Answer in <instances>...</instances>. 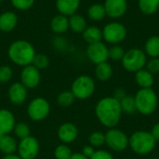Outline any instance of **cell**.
<instances>
[{
    "label": "cell",
    "mask_w": 159,
    "mask_h": 159,
    "mask_svg": "<svg viewBox=\"0 0 159 159\" xmlns=\"http://www.w3.org/2000/svg\"><path fill=\"white\" fill-rule=\"evenodd\" d=\"M78 129L75 124L71 122H65L59 127L57 135L61 143L67 144L75 142L78 137Z\"/></svg>",
    "instance_id": "14"
},
{
    "label": "cell",
    "mask_w": 159,
    "mask_h": 159,
    "mask_svg": "<svg viewBox=\"0 0 159 159\" xmlns=\"http://www.w3.org/2000/svg\"><path fill=\"white\" fill-rule=\"evenodd\" d=\"M5 0H0V2H4Z\"/></svg>",
    "instance_id": "44"
},
{
    "label": "cell",
    "mask_w": 159,
    "mask_h": 159,
    "mask_svg": "<svg viewBox=\"0 0 159 159\" xmlns=\"http://www.w3.org/2000/svg\"><path fill=\"white\" fill-rule=\"evenodd\" d=\"M72 155V150L66 144H60L54 150V157L56 159H70Z\"/></svg>",
    "instance_id": "32"
},
{
    "label": "cell",
    "mask_w": 159,
    "mask_h": 159,
    "mask_svg": "<svg viewBox=\"0 0 159 159\" xmlns=\"http://www.w3.org/2000/svg\"><path fill=\"white\" fill-rule=\"evenodd\" d=\"M89 159H114V157L111 153L105 150H97L94 152L92 157Z\"/></svg>",
    "instance_id": "38"
},
{
    "label": "cell",
    "mask_w": 159,
    "mask_h": 159,
    "mask_svg": "<svg viewBox=\"0 0 159 159\" xmlns=\"http://www.w3.org/2000/svg\"><path fill=\"white\" fill-rule=\"evenodd\" d=\"M147 159H157V158H147Z\"/></svg>",
    "instance_id": "45"
},
{
    "label": "cell",
    "mask_w": 159,
    "mask_h": 159,
    "mask_svg": "<svg viewBox=\"0 0 159 159\" xmlns=\"http://www.w3.org/2000/svg\"><path fill=\"white\" fill-rule=\"evenodd\" d=\"M150 132H151V134L153 135V137L155 138V140L157 142L159 141V122L153 126V128H152Z\"/></svg>",
    "instance_id": "41"
},
{
    "label": "cell",
    "mask_w": 159,
    "mask_h": 159,
    "mask_svg": "<svg viewBox=\"0 0 159 159\" xmlns=\"http://www.w3.org/2000/svg\"><path fill=\"white\" fill-rule=\"evenodd\" d=\"M135 81L141 89H151L154 85V75L145 68L135 73Z\"/></svg>",
    "instance_id": "20"
},
{
    "label": "cell",
    "mask_w": 159,
    "mask_h": 159,
    "mask_svg": "<svg viewBox=\"0 0 159 159\" xmlns=\"http://www.w3.org/2000/svg\"><path fill=\"white\" fill-rule=\"evenodd\" d=\"M88 17L94 21H99L104 19V17L106 16V11L104 8V6L102 4H92L89 6V7L88 8L87 11Z\"/></svg>",
    "instance_id": "26"
},
{
    "label": "cell",
    "mask_w": 159,
    "mask_h": 159,
    "mask_svg": "<svg viewBox=\"0 0 159 159\" xmlns=\"http://www.w3.org/2000/svg\"><path fill=\"white\" fill-rule=\"evenodd\" d=\"M88 27L86 19L79 14H74L69 17V28L75 33H83Z\"/></svg>",
    "instance_id": "25"
},
{
    "label": "cell",
    "mask_w": 159,
    "mask_h": 159,
    "mask_svg": "<svg viewBox=\"0 0 159 159\" xmlns=\"http://www.w3.org/2000/svg\"><path fill=\"white\" fill-rule=\"evenodd\" d=\"M13 131H14L16 137L18 139H20V141L31 136L30 135L31 134L30 127L25 123H18V124H16Z\"/></svg>",
    "instance_id": "31"
},
{
    "label": "cell",
    "mask_w": 159,
    "mask_h": 159,
    "mask_svg": "<svg viewBox=\"0 0 159 159\" xmlns=\"http://www.w3.org/2000/svg\"><path fill=\"white\" fill-rule=\"evenodd\" d=\"M112 75H113V68L109 62L105 61V62H102L96 65L95 76L97 77L99 81L106 82L111 79Z\"/></svg>",
    "instance_id": "23"
},
{
    "label": "cell",
    "mask_w": 159,
    "mask_h": 159,
    "mask_svg": "<svg viewBox=\"0 0 159 159\" xmlns=\"http://www.w3.org/2000/svg\"><path fill=\"white\" fill-rule=\"evenodd\" d=\"M145 69L148 70L151 74L156 75L159 73V58H151L147 61Z\"/></svg>",
    "instance_id": "37"
},
{
    "label": "cell",
    "mask_w": 159,
    "mask_h": 159,
    "mask_svg": "<svg viewBox=\"0 0 159 159\" xmlns=\"http://www.w3.org/2000/svg\"><path fill=\"white\" fill-rule=\"evenodd\" d=\"M95 115L102 126L108 129L116 128L122 116L120 103L114 97H104L97 102Z\"/></svg>",
    "instance_id": "1"
},
{
    "label": "cell",
    "mask_w": 159,
    "mask_h": 159,
    "mask_svg": "<svg viewBox=\"0 0 159 159\" xmlns=\"http://www.w3.org/2000/svg\"><path fill=\"white\" fill-rule=\"evenodd\" d=\"M121 62L126 71L136 73L145 67L147 62V55L143 50L133 48L125 52Z\"/></svg>",
    "instance_id": "5"
},
{
    "label": "cell",
    "mask_w": 159,
    "mask_h": 159,
    "mask_svg": "<svg viewBox=\"0 0 159 159\" xmlns=\"http://www.w3.org/2000/svg\"><path fill=\"white\" fill-rule=\"evenodd\" d=\"M13 75V71L11 67L7 65H2L0 66V83L5 84L10 81Z\"/></svg>",
    "instance_id": "35"
},
{
    "label": "cell",
    "mask_w": 159,
    "mask_h": 159,
    "mask_svg": "<svg viewBox=\"0 0 159 159\" xmlns=\"http://www.w3.org/2000/svg\"><path fill=\"white\" fill-rule=\"evenodd\" d=\"M157 145V141L151 132L139 130L134 132L129 138V146L131 150L140 156H145L152 153Z\"/></svg>",
    "instance_id": "3"
},
{
    "label": "cell",
    "mask_w": 159,
    "mask_h": 159,
    "mask_svg": "<svg viewBox=\"0 0 159 159\" xmlns=\"http://www.w3.org/2000/svg\"><path fill=\"white\" fill-rule=\"evenodd\" d=\"M50 28L55 34H63L69 29V18L62 14H58L50 20Z\"/></svg>",
    "instance_id": "21"
},
{
    "label": "cell",
    "mask_w": 159,
    "mask_h": 159,
    "mask_svg": "<svg viewBox=\"0 0 159 159\" xmlns=\"http://www.w3.org/2000/svg\"><path fill=\"white\" fill-rule=\"evenodd\" d=\"M50 113V104L47 99L36 97L33 99L27 107V115L33 121H42L48 116Z\"/></svg>",
    "instance_id": "8"
},
{
    "label": "cell",
    "mask_w": 159,
    "mask_h": 159,
    "mask_svg": "<svg viewBox=\"0 0 159 159\" xmlns=\"http://www.w3.org/2000/svg\"><path fill=\"white\" fill-rule=\"evenodd\" d=\"M89 145H91L94 148L102 147L103 144H105V134L100 131H95L89 135Z\"/></svg>",
    "instance_id": "30"
},
{
    "label": "cell",
    "mask_w": 159,
    "mask_h": 159,
    "mask_svg": "<svg viewBox=\"0 0 159 159\" xmlns=\"http://www.w3.org/2000/svg\"><path fill=\"white\" fill-rule=\"evenodd\" d=\"M136 109L142 115L150 116L157 108L158 98L156 91L151 89H140L134 96Z\"/></svg>",
    "instance_id": "4"
},
{
    "label": "cell",
    "mask_w": 159,
    "mask_h": 159,
    "mask_svg": "<svg viewBox=\"0 0 159 159\" xmlns=\"http://www.w3.org/2000/svg\"><path fill=\"white\" fill-rule=\"evenodd\" d=\"M119 103H120L122 113H125L126 115L131 116V115H134L137 112L134 96L127 95L124 99H122L119 102Z\"/></svg>",
    "instance_id": "28"
},
{
    "label": "cell",
    "mask_w": 159,
    "mask_h": 159,
    "mask_svg": "<svg viewBox=\"0 0 159 159\" xmlns=\"http://www.w3.org/2000/svg\"><path fill=\"white\" fill-rule=\"evenodd\" d=\"M83 39L89 45L101 42L102 39V32L98 26H88L82 33Z\"/></svg>",
    "instance_id": "22"
},
{
    "label": "cell",
    "mask_w": 159,
    "mask_h": 159,
    "mask_svg": "<svg viewBox=\"0 0 159 159\" xmlns=\"http://www.w3.org/2000/svg\"><path fill=\"white\" fill-rule=\"evenodd\" d=\"M95 81L87 75L77 76L72 83L71 91L78 100H87L90 98L95 91Z\"/></svg>",
    "instance_id": "6"
},
{
    "label": "cell",
    "mask_w": 159,
    "mask_h": 159,
    "mask_svg": "<svg viewBox=\"0 0 159 159\" xmlns=\"http://www.w3.org/2000/svg\"><path fill=\"white\" fill-rule=\"evenodd\" d=\"M126 50L119 45H113L109 48V59L112 61H121L125 55Z\"/></svg>",
    "instance_id": "34"
},
{
    "label": "cell",
    "mask_w": 159,
    "mask_h": 159,
    "mask_svg": "<svg viewBox=\"0 0 159 159\" xmlns=\"http://www.w3.org/2000/svg\"><path fill=\"white\" fill-rule=\"evenodd\" d=\"M12 6L19 10H27L33 7L34 0H10Z\"/></svg>",
    "instance_id": "36"
},
{
    "label": "cell",
    "mask_w": 159,
    "mask_h": 159,
    "mask_svg": "<svg viewBox=\"0 0 159 159\" xmlns=\"http://www.w3.org/2000/svg\"><path fill=\"white\" fill-rule=\"evenodd\" d=\"M103 6L106 16L112 19H119L128 10V0H105Z\"/></svg>",
    "instance_id": "13"
},
{
    "label": "cell",
    "mask_w": 159,
    "mask_h": 159,
    "mask_svg": "<svg viewBox=\"0 0 159 159\" xmlns=\"http://www.w3.org/2000/svg\"><path fill=\"white\" fill-rule=\"evenodd\" d=\"M35 54L34 46L26 40H16L12 42L7 50L10 61L22 67L32 64Z\"/></svg>",
    "instance_id": "2"
},
{
    "label": "cell",
    "mask_w": 159,
    "mask_h": 159,
    "mask_svg": "<svg viewBox=\"0 0 159 159\" xmlns=\"http://www.w3.org/2000/svg\"><path fill=\"white\" fill-rule=\"evenodd\" d=\"M20 83L27 89H35L41 81L40 70L34 67L33 64L24 66L20 72Z\"/></svg>",
    "instance_id": "12"
},
{
    "label": "cell",
    "mask_w": 159,
    "mask_h": 159,
    "mask_svg": "<svg viewBox=\"0 0 159 159\" xmlns=\"http://www.w3.org/2000/svg\"><path fill=\"white\" fill-rule=\"evenodd\" d=\"M18 148V143L15 138L9 134H0V152L2 154L10 155L15 154Z\"/></svg>",
    "instance_id": "19"
},
{
    "label": "cell",
    "mask_w": 159,
    "mask_h": 159,
    "mask_svg": "<svg viewBox=\"0 0 159 159\" xmlns=\"http://www.w3.org/2000/svg\"><path fill=\"white\" fill-rule=\"evenodd\" d=\"M17 151L21 159H34L39 153V143L34 137L29 136L20 141Z\"/></svg>",
    "instance_id": "10"
},
{
    "label": "cell",
    "mask_w": 159,
    "mask_h": 159,
    "mask_svg": "<svg viewBox=\"0 0 159 159\" xmlns=\"http://www.w3.org/2000/svg\"><path fill=\"white\" fill-rule=\"evenodd\" d=\"M18 17L13 11H5L0 14V31L11 32L17 25Z\"/></svg>",
    "instance_id": "18"
},
{
    "label": "cell",
    "mask_w": 159,
    "mask_h": 159,
    "mask_svg": "<svg viewBox=\"0 0 159 159\" xmlns=\"http://www.w3.org/2000/svg\"><path fill=\"white\" fill-rule=\"evenodd\" d=\"M75 101V97L71 90H64L61 92L57 97V102L61 107H69Z\"/></svg>",
    "instance_id": "29"
},
{
    "label": "cell",
    "mask_w": 159,
    "mask_h": 159,
    "mask_svg": "<svg viewBox=\"0 0 159 159\" xmlns=\"http://www.w3.org/2000/svg\"><path fill=\"white\" fill-rule=\"evenodd\" d=\"M127 96V93H126V90L122 88H117L114 90V93H113V96L116 100H117L118 102H120L122 99H124L125 97Z\"/></svg>",
    "instance_id": "39"
},
{
    "label": "cell",
    "mask_w": 159,
    "mask_h": 159,
    "mask_svg": "<svg viewBox=\"0 0 159 159\" xmlns=\"http://www.w3.org/2000/svg\"><path fill=\"white\" fill-rule=\"evenodd\" d=\"M16 119L13 113L7 109H0V134H9L13 131Z\"/></svg>",
    "instance_id": "16"
},
{
    "label": "cell",
    "mask_w": 159,
    "mask_h": 159,
    "mask_svg": "<svg viewBox=\"0 0 159 159\" xmlns=\"http://www.w3.org/2000/svg\"><path fill=\"white\" fill-rule=\"evenodd\" d=\"M102 32V39H104L106 43L111 45H118L119 43L123 42L128 34L126 26L117 21L107 23L103 27Z\"/></svg>",
    "instance_id": "7"
},
{
    "label": "cell",
    "mask_w": 159,
    "mask_h": 159,
    "mask_svg": "<svg viewBox=\"0 0 159 159\" xmlns=\"http://www.w3.org/2000/svg\"><path fill=\"white\" fill-rule=\"evenodd\" d=\"M32 64L36 67L38 70H43L46 69L48 65H49V59L47 55L45 54H35Z\"/></svg>",
    "instance_id": "33"
},
{
    "label": "cell",
    "mask_w": 159,
    "mask_h": 159,
    "mask_svg": "<svg viewBox=\"0 0 159 159\" xmlns=\"http://www.w3.org/2000/svg\"><path fill=\"white\" fill-rule=\"evenodd\" d=\"M87 56L89 60L94 63L99 64L107 61L109 59V48L106 44L101 42L89 44L87 48Z\"/></svg>",
    "instance_id": "11"
},
{
    "label": "cell",
    "mask_w": 159,
    "mask_h": 159,
    "mask_svg": "<svg viewBox=\"0 0 159 159\" xmlns=\"http://www.w3.org/2000/svg\"><path fill=\"white\" fill-rule=\"evenodd\" d=\"M145 54L150 58H159V36L153 35L150 36L145 44L144 50Z\"/></svg>",
    "instance_id": "24"
},
{
    "label": "cell",
    "mask_w": 159,
    "mask_h": 159,
    "mask_svg": "<svg viewBox=\"0 0 159 159\" xmlns=\"http://www.w3.org/2000/svg\"><path fill=\"white\" fill-rule=\"evenodd\" d=\"M81 0H56V8L64 16L70 17L76 13Z\"/></svg>",
    "instance_id": "17"
},
{
    "label": "cell",
    "mask_w": 159,
    "mask_h": 159,
    "mask_svg": "<svg viewBox=\"0 0 159 159\" xmlns=\"http://www.w3.org/2000/svg\"><path fill=\"white\" fill-rule=\"evenodd\" d=\"M105 144L115 152H123L129 146V137L118 129H109L105 133Z\"/></svg>",
    "instance_id": "9"
},
{
    "label": "cell",
    "mask_w": 159,
    "mask_h": 159,
    "mask_svg": "<svg viewBox=\"0 0 159 159\" xmlns=\"http://www.w3.org/2000/svg\"><path fill=\"white\" fill-rule=\"evenodd\" d=\"M138 7L142 13L150 16L159 9V0H138Z\"/></svg>",
    "instance_id": "27"
},
{
    "label": "cell",
    "mask_w": 159,
    "mask_h": 159,
    "mask_svg": "<svg viewBox=\"0 0 159 159\" xmlns=\"http://www.w3.org/2000/svg\"><path fill=\"white\" fill-rule=\"evenodd\" d=\"M95 151H96V150H95V149H94V147H92L91 145H86V146H84V147H83L81 154H82V155H84L86 157L90 158V157H92V155L94 154V152H95Z\"/></svg>",
    "instance_id": "40"
},
{
    "label": "cell",
    "mask_w": 159,
    "mask_h": 159,
    "mask_svg": "<svg viewBox=\"0 0 159 159\" xmlns=\"http://www.w3.org/2000/svg\"><path fill=\"white\" fill-rule=\"evenodd\" d=\"M2 159H21L19 155H15V154H10V155H6L4 156V157Z\"/></svg>",
    "instance_id": "43"
},
{
    "label": "cell",
    "mask_w": 159,
    "mask_h": 159,
    "mask_svg": "<svg viewBox=\"0 0 159 159\" xmlns=\"http://www.w3.org/2000/svg\"><path fill=\"white\" fill-rule=\"evenodd\" d=\"M70 159H89L88 157H86L84 155H82L81 153H75V154H73L71 158Z\"/></svg>",
    "instance_id": "42"
},
{
    "label": "cell",
    "mask_w": 159,
    "mask_h": 159,
    "mask_svg": "<svg viewBox=\"0 0 159 159\" xmlns=\"http://www.w3.org/2000/svg\"><path fill=\"white\" fill-rule=\"evenodd\" d=\"M7 96L11 103L15 105L22 104L28 96L27 89L20 82H15L10 85L7 91Z\"/></svg>",
    "instance_id": "15"
}]
</instances>
